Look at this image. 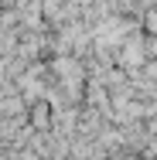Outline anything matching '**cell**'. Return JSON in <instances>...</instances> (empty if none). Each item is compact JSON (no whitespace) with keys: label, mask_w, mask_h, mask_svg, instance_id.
<instances>
[{"label":"cell","mask_w":157,"mask_h":160,"mask_svg":"<svg viewBox=\"0 0 157 160\" xmlns=\"http://www.w3.org/2000/svg\"><path fill=\"white\" fill-rule=\"evenodd\" d=\"M144 75H147V78H150V82L157 85V62H147V68H144Z\"/></svg>","instance_id":"8992f818"},{"label":"cell","mask_w":157,"mask_h":160,"mask_svg":"<svg viewBox=\"0 0 157 160\" xmlns=\"http://www.w3.org/2000/svg\"><path fill=\"white\" fill-rule=\"evenodd\" d=\"M116 65L123 68L126 75H133V72L147 68V41H144L140 34H133V38L126 41L123 48L116 51Z\"/></svg>","instance_id":"6da1fadb"},{"label":"cell","mask_w":157,"mask_h":160,"mask_svg":"<svg viewBox=\"0 0 157 160\" xmlns=\"http://www.w3.org/2000/svg\"><path fill=\"white\" fill-rule=\"evenodd\" d=\"M51 119H55V109H51L48 102H34V109H31V129H48Z\"/></svg>","instance_id":"3957f363"},{"label":"cell","mask_w":157,"mask_h":160,"mask_svg":"<svg viewBox=\"0 0 157 160\" xmlns=\"http://www.w3.org/2000/svg\"><path fill=\"white\" fill-rule=\"evenodd\" d=\"M144 24H147V31H150V34L157 38V7H154V10H147V14H144Z\"/></svg>","instance_id":"277c9868"},{"label":"cell","mask_w":157,"mask_h":160,"mask_svg":"<svg viewBox=\"0 0 157 160\" xmlns=\"http://www.w3.org/2000/svg\"><path fill=\"white\" fill-rule=\"evenodd\" d=\"M147 58L157 62V38H147Z\"/></svg>","instance_id":"5b68a950"},{"label":"cell","mask_w":157,"mask_h":160,"mask_svg":"<svg viewBox=\"0 0 157 160\" xmlns=\"http://www.w3.org/2000/svg\"><path fill=\"white\" fill-rule=\"evenodd\" d=\"M79 119H82V109H75V106H68V109H58V112H55V119H51V129H55V136H72V133L79 129Z\"/></svg>","instance_id":"7a4b0ae2"}]
</instances>
